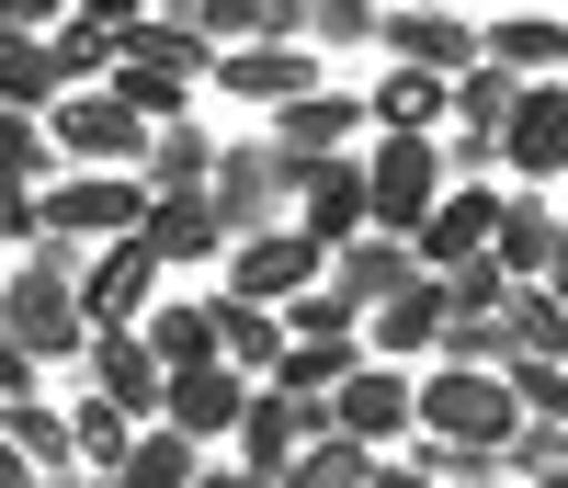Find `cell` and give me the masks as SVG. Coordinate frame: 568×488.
Masks as SVG:
<instances>
[{
	"label": "cell",
	"mask_w": 568,
	"mask_h": 488,
	"mask_svg": "<svg viewBox=\"0 0 568 488\" xmlns=\"http://www.w3.org/2000/svg\"><path fill=\"white\" fill-rule=\"evenodd\" d=\"M80 262L91 251H69V238H34V251H23V273H12V353H34V364H80L91 353Z\"/></svg>",
	"instance_id": "1"
},
{
	"label": "cell",
	"mask_w": 568,
	"mask_h": 488,
	"mask_svg": "<svg viewBox=\"0 0 568 488\" xmlns=\"http://www.w3.org/2000/svg\"><path fill=\"white\" fill-rule=\"evenodd\" d=\"M205 205H216V227H227V251H240V238H262V227H296V171H284L273 136H227Z\"/></svg>",
	"instance_id": "2"
},
{
	"label": "cell",
	"mask_w": 568,
	"mask_h": 488,
	"mask_svg": "<svg viewBox=\"0 0 568 488\" xmlns=\"http://www.w3.org/2000/svg\"><path fill=\"white\" fill-rule=\"evenodd\" d=\"M511 431H524V409H511L500 375H455V364L420 375V444H455V455H489L500 466Z\"/></svg>",
	"instance_id": "3"
},
{
	"label": "cell",
	"mask_w": 568,
	"mask_h": 488,
	"mask_svg": "<svg viewBox=\"0 0 568 488\" xmlns=\"http://www.w3.org/2000/svg\"><path fill=\"white\" fill-rule=\"evenodd\" d=\"M136 227H149V182L136 171H58L45 182V238H69V251H114Z\"/></svg>",
	"instance_id": "4"
},
{
	"label": "cell",
	"mask_w": 568,
	"mask_h": 488,
	"mask_svg": "<svg viewBox=\"0 0 568 488\" xmlns=\"http://www.w3.org/2000/svg\"><path fill=\"white\" fill-rule=\"evenodd\" d=\"M364 193H375V227H387V238H420L433 205L455 193L444 136H375V149H364Z\"/></svg>",
	"instance_id": "5"
},
{
	"label": "cell",
	"mask_w": 568,
	"mask_h": 488,
	"mask_svg": "<svg viewBox=\"0 0 568 488\" xmlns=\"http://www.w3.org/2000/svg\"><path fill=\"white\" fill-rule=\"evenodd\" d=\"M329 284V251L318 238H296V227H262V238H240V251H227V296L240 307H296V296H318Z\"/></svg>",
	"instance_id": "6"
},
{
	"label": "cell",
	"mask_w": 568,
	"mask_h": 488,
	"mask_svg": "<svg viewBox=\"0 0 568 488\" xmlns=\"http://www.w3.org/2000/svg\"><path fill=\"white\" fill-rule=\"evenodd\" d=\"M329 431H342V444H364L375 466H387V455H409V431H420V375L364 364L342 398H329Z\"/></svg>",
	"instance_id": "7"
},
{
	"label": "cell",
	"mask_w": 568,
	"mask_h": 488,
	"mask_svg": "<svg viewBox=\"0 0 568 488\" xmlns=\"http://www.w3.org/2000/svg\"><path fill=\"white\" fill-rule=\"evenodd\" d=\"M251 398H262L251 375H227V364H182V375L160 386V431H182L194 455H205V444H240Z\"/></svg>",
	"instance_id": "8"
},
{
	"label": "cell",
	"mask_w": 568,
	"mask_h": 488,
	"mask_svg": "<svg viewBox=\"0 0 568 488\" xmlns=\"http://www.w3.org/2000/svg\"><path fill=\"white\" fill-rule=\"evenodd\" d=\"M45 136H58L69 171H136V160H149V125H136L114 91H69V103L45 114Z\"/></svg>",
	"instance_id": "9"
},
{
	"label": "cell",
	"mask_w": 568,
	"mask_h": 488,
	"mask_svg": "<svg viewBox=\"0 0 568 488\" xmlns=\"http://www.w3.org/2000/svg\"><path fill=\"white\" fill-rule=\"evenodd\" d=\"M307 444H329V398H284V386H262L251 420H240V444H227V466H251L284 488V466H296Z\"/></svg>",
	"instance_id": "10"
},
{
	"label": "cell",
	"mask_w": 568,
	"mask_h": 488,
	"mask_svg": "<svg viewBox=\"0 0 568 488\" xmlns=\"http://www.w3.org/2000/svg\"><path fill=\"white\" fill-rule=\"evenodd\" d=\"M500 216H511V193H500V182H455L444 205H433V227L409 238L420 273H466V262H489V251H500Z\"/></svg>",
	"instance_id": "11"
},
{
	"label": "cell",
	"mask_w": 568,
	"mask_h": 488,
	"mask_svg": "<svg viewBox=\"0 0 568 488\" xmlns=\"http://www.w3.org/2000/svg\"><path fill=\"white\" fill-rule=\"evenodd\" d=\"M364 227H375L364 160H307V171H296V238H318V251H353Z\"/></svg>",
	"instance_id": "12"
},
{
	"label": "cell",
	"mask_w": 568,
	"mask_h": 488,
	"mask_svg": "<svg viewBox=\"0 0 568 488\" xmlns=\"http://www.w3.org/2000/svg\"><path fill=\"white\" fill-rule=\"evenodd\" d=\"M409 284H420V251H409V238H387V227H364L353 251H329V296H342L353 318H387Z\"/></svg>",
	"instance_id": "13"
},
{
	"label": "cell",
	"mask_w": 568,
	"mask_h": 488,
	"mask_svg": "<svg viewBox=\"0 0 568 488\" xmlns=\"http://www.w3.org/2000/svg\"><path fill=\"white\" fill-rule=\"evenodd\" d=\"M149 307H160V262L136 251V238H114V251L80 262V318L91 329H149Z\"/></svg>",
	"instance_id": "14"
},
{
	"label": "cell",
	"mask_w": 568,
	"mask_h": 488,
	"mask_svg": "<svg viewBox=\"0 0 568 488\" xmlns=\"http://www.w3.org/2000/svg\"><path fill=\"white\" fill-rule=\"evenodd\" d=\"M216 91H227V103L284 114V103H307V91H329V80H318V45H227V58H216Z\"/></svg>",
	"instance_id": "15"
},
{
	"label": "cell",
	"mask_w": 568,
	"mask_h": 488,
	"mask_svg": "<svg viewBox=\"0 0 568 488\" xmlns=\"http://www.w3.org/2000/svg\"><path fill=\"white\" fill-rule=\"evenodd\" d=\"M489 45H478V12H387V69H420V80H466Z\"/></svg>",
	"instance_id": "16"
},
{
	"label": "cell",
	"mask_w": 568,
	"mask_h": 488,
	"mask_svg": "<svg viewBox=\"0 0 568 488\" xmlns=\"http://www.w3.org/2000/svg\"><path fill=\"white\" fill-rule=\"evenodd\" d=\"M80 364H91V398H114L136 431L160 420V386H171V375H160V353H149L136 329H91V353H80Z\"/></svg>",
	"instance_id": "17"
},
{
	"label": "cell",
	"mask_w": 568,
	"mask_h": 488,
	"mask_svg": "<svg viewBox=\"0 0 568 488\" xmlns=\"http://www.w3.org/2000/svg\"><path fill=\"white\" fill-rule=\"evenodd\" d=\"M364 125H375V114L353 103V91H307V103L273 114V149H284V171H307V160H353Z\"/></svg>",
	"instance_id": "18"
},
{
	"label": "cell",
	"mask_w": 568,
	"mask_h": 488,
	"mask_svg": "<svg viewBox=\"0 0 568 488\" xmlns=\"http://www.w3.org/2000/svg\"><path fill=\"white\" fill-rule=\"evenodd\" d=\"M136 251L160 273H194V262H227V227L205 193H149V227H136Z\"/></svg>",
	"instance_id": "19"
},
{
	"label": "cell",
	"mask_w": 568,
	"mask_h": 488,
	"mask_svg": "<svg viewBox=\"0 0 568 488\" xmlns=\"http://www.w3.org/2000/svg\"><path fill=\"white\" fill-rule=\"evenodd\" d=\"M500 171H524V193L568 171V80L524 91V114H511V136H500Z\"/></svg>",
	"instance_id": "20"
},
{
	"label": "cell",
	"mask_w": 568,
	"mask_h": 488,
	"mask_svg": "<svg viewBox=\"0 0 568 488\" xmlns=\"http://www.w3.org/2000/svg\"><path fill=\"white\" fill-rule=\"evenodd\" d=\"M511 284H557L568 273V216L546 205V193H511V216H500V251H489Z\"/></svg>",
	"instance_id": "21"
},
{
	"label": "cell",
	"mask_w": 568,
	"mask_h": 488,
	"mask_svg": "<svg viewBox=\"0 0 568 488\" xmlns=\"http://www.w3.org/2000/svg\"><path fill=\"white\" fill-rule=\"evenodd\" d=\"M478 45H489V69H511V80H568V12H500V23H478Z\"/></svg>",
	"instance_id": "22"
},
{
	"label": "cell",
	"mask_w": 568,
	"mask_h": 488,
	"mask_svg": "<svg viewBox=\"0 0 568 488\" xmlns=\"http://www.w3.org/2000/svg\"><path fill=\"white\" fill-rule=\"evenodd\" d=\"M420 353H444V284H433V273H420L387 318H364V364H398V375H409Z\"/></svg>",
	"instance_id": "23"
},
{
	"label": "cell",
	"mask_w": 568,
	"mask_h": 488,
	"mask_svg": "<svg viewBox=\"0 0 568 488\" xmlns=\"http://www.w3.org/2000/svg\"><path fill=\"white\" fill-rule=\"evenodd\" d=\"M69 80H58V34H23L0 23V114H58Z\"/></svg>",
	"instance_id": "24"
},
{
	"label": "cell",
	"mask_w": 568,
	"mask_h": 488,
	"mask_svg": "<svg viewBox=\"0 0 568 488\" xmlns=\"http://www.w3.org/2000/svg\"><path fill=\"white\" fill-rule=\"evenodd\" d=\"M216 364L251 375V386H273V364H284V318H273V307H240V296L216 284Z\"/></svg>",
	"instance_id": "25"
},
{
	"label": "cell",
	"mask_w": 568,
	"mask_h": 488,
	"mask_svg": "<svg viewBox=\"0 0 568 488\" xmlns=\"http://www.w3.org/2000/svg\"><path fill=\"white\" fill-rule=\"evenodd\" d=\"M136 340L160 353V375H182V364H216V296H160Z\"/></svg>",
	"instance_id": "26"
},
{
	"label": "cell",
	"mask_w": 568,
	"mask_h": 488,
	"mask_svg": "<svg viewBox=\"0 0 568 488\" xmlns=\"http://www.w3.org/2000/svg\"><path fill=\"white\" fill-rule=\"evenodd\" d=\"M511 114H524V80L478 58V69L455 80V125H444V136H478V149H500V136H511Z\"/></svg>",
	"instance_id": "27"
},
{
	"label": "cell",
	"mask_w": 568,
	"mask_h": 488,
	"mask_svg": "<svg viewBox=\"0 0 568 488\" xmlns=\"http://www.w3.org/2000/svg\"><path fill=\"white\" fill-rule=\"evenodd\" d=\"M387 136H433V125H455V80H420V69H387L375 80V103H364Z\"/></svg>",
	"instance_id": "28"
},
{
	"label": "cell",
	"mask_w": 568,
	"mask_h": 488,
	"mask_svg": "<svg viewBox=\"0 0 568 488\" xmlns=\"http://www.w3.org/2000/svg\"><path fill=\"white\" fill-rule=\"evenodd\" d=\"M500 329H511V364H568V296H546V284H511Z\"/></svg>",
	"instance_id": "29"
},
{
	"label": "cell",
	"mask_w": 568,
	"mask_h": 488,
	"mask_svg": "<svg viewBox=\"0 0 568 488\" xmlns=\"http://www.w3.org/2000/svg\"><path fill=\"white\" fill-rule=\"evenodd\" d=\"M136 182H149V193H205L216 182V136L205 125H160L149 160H136Z\"/></svg>",
	"instance_id": "30"
},
{
	"label": "cell",
	"mask_w": 568,
	"mask_h": 488,
	"mask_svg": "<svg viewBox=\"0 0 568 488\" xmlns=\"http://www.w3.org/2000/svg\"><path fill=\"white\" fill-rule=\"evenodd\" d=\"M194 477H205V455L182 444V431H160V420H149V431L125 444V466H114L103 488H194Z\"/></svg>",
	"instance_id": "31"
},
{
	"label": "cell",
	"mask_w": 568,
	"mask_h": 488,
	"mask_svg": "<svg viewBox=\"0 0 568 488\" xmlns=\"http://www.w3.org/2000/svg\"><path fill=\"white\" fill-rule=\"evenodd\" d=\"M69 444H80V466H91V477H114V466H125V444H136V420H125L114 398H80V409H69Z\"/></svg>",
	"instance_id": "32"
},
{
	"label": "cell",
	"mask_w": 568,
	"mask_h": 488,
	"mask_svg": "<svg viewBox=\"0 0 568 488\" xmlns=\"http://www.w3.org/2000/svg\"><path fill=\"white\" fill-rule=\"evenodd\" d=\"M0 182H58V136H45V114H0Z\"/></svg>",
	"instance_id": "33"
},
{
	"label": "cell",
	"mask_w": 568,
	"mask_h": 488,
	"mask_svg": "<svg viewBox=\"0 0 568 488\" xmlns=\"http://www.w3.org/2000/svg\"><path fill=\"white\" fill-rule=\"evenodd\" d=\"M500 477H511V488H546V477H568V431H557V420H524V431L500 444Z\"/></svg>",
	"instance_id": "34"
},
{
	"label": "cell",
	"mask_w": 568,
	"mask_h": 488,
	"mask_svg": "<svg viewBox=\"0 0 568 488\" xmlns=\"http://www.w3.org/2000/svg\"><path fill=\"white\" fill-rule=\"evenodd\" d=\"M284 488H375V455H364V444H342V431H329V444H307L296 466H284Z\"/></svg>",
	"instance_id": "35"
},
{
	"label": "cell",
	"mask_w": 568,
	"mask_h": 488,
	"mask_svg": "<svg viewBox=\"0 0 568 488\" xmlns=\"http://www.w3.org/2000/svg\"><path fill=\"white\" fill-rule=\"evenodd\" d=\"M444 284V318H500L511 307V273L500 262H466V273H433Z\"/></svg>",
	"instance_id": "36"
},
{
	"label": "cell",
	"mask_w": 568,
	"mask_h": 488,
	"mask_svg": "<svg viewBox=\"0 0 568 488\" xmlns=\"http://www.w3.org/2000/svg\"><path fill=\"white\" fill-rule=\"evenodd\" d=\"M500 386H511V409H524V420H557V431H568V364H511Z\"/></svg>",
	"instance_id": "37"
},
{
	"label": "cell",
	"mask_w": 568,
	"mask_h": 488,
	"mask_svg": "<svg viewBox=\"0 0 568 488\" xmlns=\"http://www.w3.org/2000/svg\"><path fill=\"white\" fill-rule=\"evenodd\" d=\"M0 238H12V251L45 238V193H34V182H0Z\"/></svg>",
	"instance_id": "38"
},
{
	"label": "cell",
	"mask_w": 568,
	"mask_h": 488,
	"mask_svg": "<svg viewBox=\"0 0 568 488\" xmlns=\"http://www.w3.org/2000/svg\"><path fill=\"white\" fill-rule=\"evenodd\" d=\"M375 488H433V477H420L409 455H387V466H375Z\"/></svg>",
	"instance_id": "39"
},
{
	"label": "cell",
	"mask_w": 568,
	"mask_h": 488,
	"mask_svg": "<svg viewBox=\"0 0 568 488\" xmlns=\"http://www.w3.org/2000/svg\"><path fill=\"white\" fill-rule=\"evenodd\" d=\"M194 488H273V477H251V466H205Z\"/></svg>",
	"instance_id": "40"
},
{
	"label": "cell",
	"mask_w": 568,
	"mask_h": 488,
	"mask_svg": "<svg viewBox=\"0 0 568 488\" xmlns=\"http://www.w3.org/2000/svg\"><path fill=\"white\" fill-rule=\"evenodd\" d=\"M0 488H45V477H34V466H23L12 444H0Z\"/></svg>",
	"instance_id": "41"
},
{
	"label": "cell",
	"mask_w": 568,
	"mask_h": 488,
	"mask_svg": "<svg viewBox=\"0 0 568 488\" xmlns=\"http://www.w3.org/2000/svg\"><path fill=\"white\" fill-rule=\"evenodd\" d=\"M0 353H12V284H0Z\"/></svg>",
	"instance_id": "42"
},
{
	"label": "cell",
	"mask_w": 568,
	"mask_h": 488,
	"mask_svg": "<svg viewBox=\"0 0 568 488\" xmlns=\"http://www.w3.org/2000/svg\"><path fill=\"white\" fill-rule=\"evenodd\" d=\"M546 488H568V477H546Z\"/></svg>",
	"instance_id": "43"
}]
</instances>
